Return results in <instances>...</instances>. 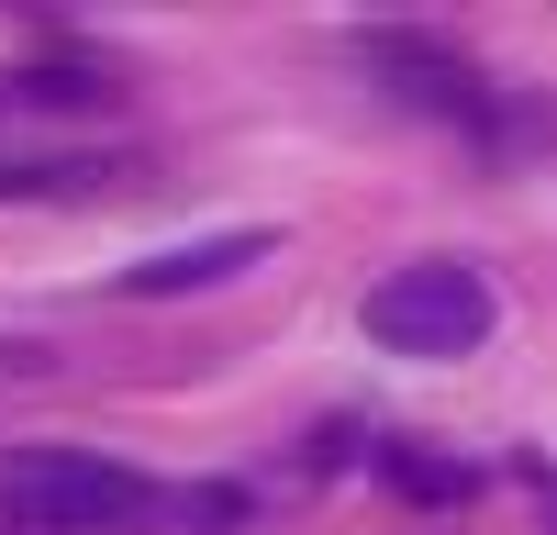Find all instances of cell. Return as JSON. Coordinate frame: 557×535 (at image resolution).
I'll list each match as a JSON object with an SVG mask.
<instances>
[{
  "label": "cell",
  "mask_w": 557,
  "mask_h": 535,
  "mask_svg": "<svg viewBox=\"0 0 557 535\" xmlns=\"http://www.w3.org/2000/svg\"><path fill=\"white\" fill-rule=\"evenodd\" d=\"M357 67L380 78L401 112H435V123H469V134H480L491 101H502V89H491L469 57H457L446 34H357Z\"/></svg>",
  "instance_id": "obj_3"
},
{
  "label": "cell",
  "mask_w": 557,
  "mask_h": 535,
  "mask_svg": "<svg viewBox=\"0 0 557 535\" xmlns=\"http://www.w3.org/2000/svg\"><path fill=\"white\" fill-rule=\"evenodd\" d=\"M380 480L401 490V502H469V490H480V469L469 458H435V446H380Z\"/></svg>",
  "instance_id": "obj_5"
},
{
  "label": "cell",
  "mask_w": 557,
  "mask_h": 535,
  "mask_svg": "<svg viewBox=\"0 0 557 535\" xmlns=\"http://www.w3.org/2000/svg\"><path fill=\"white\" fill-rule=\"evenodd\" d=\"M357 324L391 357H480L491 324H502V301H491V279L469 257H412V268H391V279L368 290Z\"/></svg>",
  "instance_id": "obj_2"
},
{
  "label": "cell",
  "mask_w": 557,
  "mask_h": 535,
  "mask_svg": "<svg viewBox=\"0 0 557 535\" xmlns=\"http://www.w3.org/2000/svg\"><path fill=\"white\" fill-rule=\"evenodd\" d=\"M101 157H34V167H0V201H89L101 190Z\"/></svg>",
  "instance_id": "obj_6"
},
{
  "label": "cell",
  "mask_w": 557,
  "mask_h": 535,
  "mask_svg": "<svg viewBox=\"0 0 557 535\" xmlns=\"http://www.w3.org/2000/svg\"><path fill=\"white\" fill-rule=\"evenodd\" d=\"M257 257H278V235L268 223H235V235H201V246H168L146 268H123V290L134 301H178V290H212V279H235V268H257Z\"/></svg>",
  "instance_id": "obj_4"
},
{
  "label": "cell",
  "mask_w": 557,
  "mask_h": 535,
  "mask_svg": "<svg viewBox=\"0 0 557 535\" xmlns=\"http://www.w3.org/2000/svg\"><path fill=\"white\" fill-rule=\"evenodd\" d=\"M157 490L89 446H12L0 458V535H123Z\"/></svg>",
  "instance_id": "obj_1"
}]
</instances>
